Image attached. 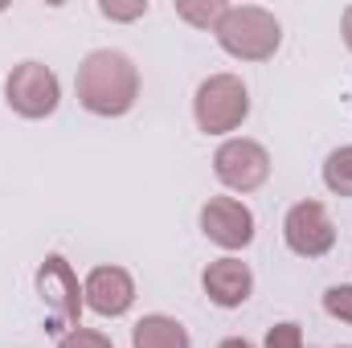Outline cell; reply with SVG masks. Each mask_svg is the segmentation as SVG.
<instances>
[{
	"label": "cell",
	"instance_id": "obj_17",
	"mask_svg": "<svg viewBox=\"0 0 352 348\" xmlns=\"http://www.w3.org/2000/svg\"><path fill=\"white\" fill-rule=\"evenodd\" d=\"M98 12H102L107 21H140V17L148 12V0H131V4H119V0H102V4H98Z\"/></svg>",
	"mask_w": 352,
	"mask_h": 348
},
{
	"label": "cell",
	"instance_id": "obj_20",
	"mask_svg": "<svg viewBox=\"0 0 352 348\" xmlns=\"http://www.w3.org/2000/svg\"><path fill=\"white\" fill-rule=\"evenodd\" d=\"M340 348H352V345H340Z\"/></svg>",
	"mask_w": 352,
	"mask_h": 348
},
{
	"label": "cell",
	"instance_id": "obj_8",
	"mask_svg": "<svg viewBox=\"0 0 352 348\" xmlns=\"http://www.w3.org/2000/svg\"><path fill=\"white\" fill-rule=\"evenodd\" d=\"M201 230L221 250H246L254 242V213L238 197H209L201 205Z\"/></svg>",
	"mask_w": 352,
	"mask_h": 348
},
{
	"label": "cell",
	"instance_id": "obj_18",
	"mask_svg": "<svg viewBox=\"0 0 352 348\" xmlns=\"http://www.w3.org/2000/svg\"><path fill=\"white\" fill-rule=\"evenodd\" d=\"M340 33H344V45L352 50V4L344 8V17H340Z\"/></svg>",
	"mask_w": 352,
	"mask_h": 348
},
{
	"label": "cell",
	"instance_id": "obj_16",
	"mask_svg": "<svg viewBox=\"0 0 352 348\" xmlns=\"http://www.w3.org/2000/svg\"><path fill=\"white\" fill-rule=\"evenodd\" d=\"M58 348H115L111 345V336L107 332H94V328H74V332H66Z\"/></svg>",
	"mask_w": 352,
	"mask_h": 348
},
{
	"label": "cell",
	"instance_id": "obj_10",
	"mask_svg": "<svg viewBox=\"0 0 352 348\" xmlns=\"http://www.w3.org/2000/svg\"><path fill=\"white\" fill-rule=\"evenodd\" d=\"M201 287H205L209 303L234 312V307H242V303L250 299V291H254V270L242 259H217V262L205 266Z\"/></svg>",
	"mask_w": 352,
	"mask_h": 348
},
{
	"label": "cell",
	"instance_id": "obj_7",
	"mask_svg": "<svg viewBox=\"0 0 352 348\" xmlns=\"http://www.w3.org/2000/svg\"><path fill=\"white\" fill-rule=\"evenodd\" d=\"M283 238L287 250L299 259H324L336 246V226L320 201H295L283 217Z\"/></svg>",
	"mask_w": 352,
	"mask_h": 348
},
{
	"label": "cell",
	"instance_id": "obj_14",
	"mask_svg": "<svg viewBox=\"0 0 352 348\" xmlns=\"http://www.w3.org/2000/svg\"><path fill=\"white\" fill-rule=\"evenodd\" d=\"M324 312L352 328V283H336V287L324 291Z\"/></svg>",
	"mask_w": 352,
	"mask_h": 348
},
{
	"label": "cell",
	"instance_id": "obj_3",
	"mask_svg": "<svg viewBox=\"0 0 352 348\" xmlns=\"http://www.w3.org/2000/svg\"><path fill=\"white\" fill-rule=\"evenodd\" d=\"M37 295L45 303V332H54L58 340L74 328H82V287L74 266L62 254H45V262L37 266Z\"/></svg>",
	"mask_w": 352,
	"mask_h": 348
},
{
	"label": "cell",
	"instance_id": "obj_19",
	"mask_svg": "<svg viewBox=\"0 0 352 348\" xmlns=\"http://www.w3.org/2000/svg\"><path fill=\"white\" fill-rule=\"evenodd\" d=\"M217 348H254V345H250L246 336H226V340H221Z\"/></svg>",
	"mask_w": 352,
	"mask_h": 348
},
{
	"label": "cell",
	"instance_id": "obj_12",
	"mask_svg": "<svg viewBox=\"0 0 352 348\" xmlns=\"http://www.w3.org/2000/svg\"><path fill=\"white\" fill-rule=\"evenodd\" d=\"M324 184L336 197H352V144L328 152V160H324Z\"/></svg>",
	"mask_w": 352,
	"mask_h": 348
},
{
	"label": "cell",
	"instance_id": "obj_2",
	"mask_svg": "<svg viewBox=\"0 0 352 348\" xmlns=\"http://www.w3.org/2000/svg\"><path fill=\"white\" fill-rule=\"evenodd\" d=\"M213 37L238 62H266V58H274V50L283 41V25L263 4H230L217 21Z\"/></svg>",
	"mask_w": 352,
	"mask_h": 348
},
{
	"label": "cell",
	"instance_id": "obj_13",
	"mask_svg": "<svg viewBox=\"0 0 352 348\" xmlns=\"http://www.w3.org/2000/svg\"><path fill=\"white\" fill-rule=\"evenodd\" d=\"M226 8L230 4H221V0H176V17L188 21V25H197V29H217V21H221Z\"/></svg>",
	"mask_w": 352,
	"mask_h": 348
},
{
	"label": "cell",
	"instance_id": "obj_9",
	"mask_svg": "<svg viewBox=\"0 0 352 348\" xmlns=\"http://www.w3.org/2000/svg\"><path fill=\"white\" fill-rule=\"evenodd\" d=\"M82 303L102 320H119L135 303V279L123 266H94L82 283Z\"/></svg>",
	"mask_w": 352,
	"mask_h": 348
},
{
	"label": "cell",
	"instance_id": "obj_4",
	"mask_svg": "<svg viewBox=\"0 0 352 348\" xmlns=\"http://www.w3.org/2000/svg\"><path fill=\"white\" fill-rule=\"evenodd\" d=\"M250 115V90L238 74H209L197 98H192V119L205 135H226V131H238Z\"/></svg>",
	"mask_w": 352,
	"mask_h": 348
},
{
	"label": "cell",
	"instance_id": "obj_15",
	"mask_svg": "<svg viewBox=\"0 0 352 348\" xmlns=\"http://www.w3.org/2000/svg\"><path fill=\"white\" fill-rule=\"evenodd\" d=\"M263 348H303V328L295 320H283L274 328H266V345Z\"/></svg>",
	"mask_w": 352,
	"mask_h": 348
},
{
	"label": "cell",
	"instance_id": "obj_11",
	"mask_svg": "<svg viewBox=\"0 0 352 348\" xmlns=\"http://www.w3.org/2000/svg\"><path fill=\"white\" fill-rule=\"evenodd\" d=\"M131 348H192V340H188V328L180 320L156 312L131 328Z\"/></svg>",
	"mask_w": 352,
	"mask_h": 348
},
{
	"label": "cell",
	"instance_id": "obj_1",
	"mask_svg": "<svg viewBox=\"0 0 352 348\" xmlns=\"http://www.w3.org/2000/svg\"><path fill=\"white\" fill-rule=\"evenodd\" d=\"M74 90H78L82 111L98 115V119H119L140 98V70L119 50H94L78 66Z\"/></svg>",
	"mask_w": 352,
	"mask_h": 348
},
{
	"label": "cell",
	"instance_id": "obj_6",
	"mask_svg": "<svg viewBox=\"0 0 352 348\" xmlns=\"http://www.w3.org/2000/svg\"><path fill=\"white\" fill-rule=\"evenodd\" d=\"M213 176L230 193H258L270 180V152L258 140H226L213 152Z\"/></svg>",
	"mask_w": 352,
	"mask_h": 348
},
{
	"label": "cell",
	"instance_id": "obj_5",
	"mask_svg": "<svg viewBox=\"0 0 352 348\" xmlns=\"http://www.w3.org/2000/svg\"><path fill=\"white\" fill-rule=\"evenodd\" d=\"M4 98L21 119H50L62 102V83L41 62H21L4 78Z\"/></svg>",
	"mask_w": 352,
	"mask_h": 348
}]
</instances>
